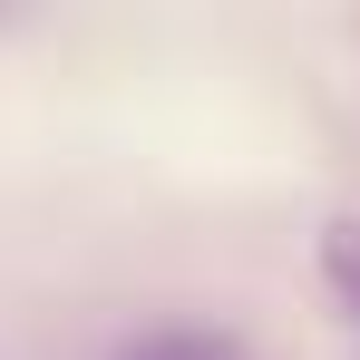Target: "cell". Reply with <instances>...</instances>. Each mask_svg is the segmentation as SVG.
Wrapping results in <instances>:
<instances>
[{
  "label": "cell",
  "instance_id": "cell-1",
  "mask_svg": "<svg viewBox=\"0 0 360 360\" xmlns=\"http://www.w3.org/2000/svg\"><path fill=\"white\" fill-rule=\"evenodd\" d=\"M117 360H243L224 331H195V321H166V331H136Z\"/></svg>",
  "mask_w": 360,
  "mask_h": 360
},
{
  "label": "cell",
  "instance_id": "cell-2",
  "mask_svg": "<svg viewBox=\"0 0 360 360\" xmlns=\"http://www.w3.org/2000/svg\"><path fill=\"white\" fill-rule=\"evenodd\" d=\"M321 273H331V292L360 311V224H351V214H331V224H321Z\"/></svg>",
  "mask_w": 360,
  "mask_h": 360
}]
</instances>
